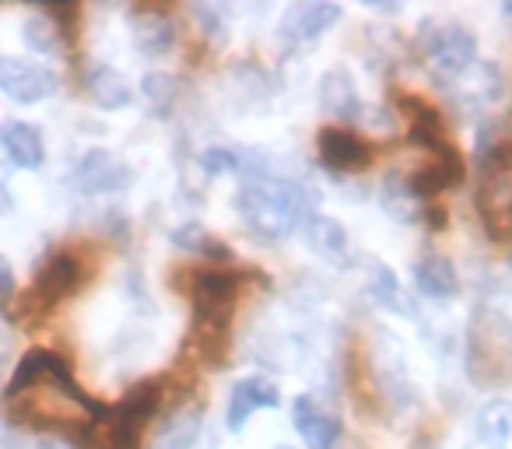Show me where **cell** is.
I'll list each match as a JSON object with an SVG mask.
<instances>
[{
	"label": "cell",
	"mask_w": 512,
	"mask_h": 449,
	"mask_svg": "<svg viewBox=\"0 0 512 449\" xmlns=\"http://www.w3.org/2000/svg\"><path fill=\"white\" fill-rule=\"evenodd\" d=\"M193 15H197V22L204 25V36H211V39H225L228 36V25H225V18H221V11L218 8H193Z\"/></svg>",
	"instance_id": "cell-26"
},
{
	"label": "cell",
	"mask_w": 512,
	"mask_h": 449,
	"mask_svg": "<svg viewBox=\"0 0 512 449\" xmlns=\"http://www.w3.org/2000/svg\"><path fill=\"white\" fill-rule=\"evenodd\" d=\"M141 85H144V99H148L151 106H162V102L172 99V85H176V81H172L169 74H148Z\"/></svg>",
	"instance_id": "cell-25"
},
{
	"label": "cell",
	"mask_w": 512,
	"mask_h": 449,
	"mask_svg": "<svg viewBox=\"0 0 512 449\" xmlns=\"http://www.w3.org/2000/svg\"><path fill=\"white\" fill-rule=\"evenodd\" d=\"M15 292V271H11V264L4 257H0V299L4 295H11Z\"/></svg>",
	"instance_id": "cell-27"
},
{
	"label": "cell",
	"mask_w": 512,
	"mask_h": 449,
	"mask_svg": "<svg viewBox=\"0 0 512 449\" xmlns=\"http://www.w3.org/2000/svg\"><path fill=\"white\" fill-rule=\"evenodd\" d=\"M379 204H383V211L390 214L393 221H400V225H414V221L425 218V200L418 197V190H414L411 176H404V172H390V176L383 179V186H379Z\"/></svg>",
	"instance_id": "cell-20"
},
{
	"label": "cell",
	"mask_w": 512,
	"mask_h": 449,
	"mask_svg": "<svg viewBox=\"0 0 512 449\" xmlns=\"http://www.w3.org/2000/svg\"><path fill=\"white\" fill-rule=\"evenodd\" d=\"M274 449H292V446H274Z\"/></svg>",
	"instance_id": "cell-30"
},
{
	"label": "cell",
	"mask_w": 512,
	"mask_h": 449,
	"mask_svg": "<svg viewBox=\"0 0 512 449\" xmlns=\"http://www.w3.org/2000/svg\"><path fill=\"white\" fill-rule=\"evenodd\" d=\"M313 197L316 193H309L295 179L278 176L271 169H249L239 190H235V211L253 236L278 243V239L302 232L309 214H316Z\"/></svg>",
	"instance_id": "cell-1"
},
{
	"label": "cell",
	"mask_w": 512,
	"mask_h": 449,
	"mask_svg": "<svg viewBox=\"0 0 512 449\" xmlns=\"http://www.w3.org/2000/svg\"><path fill=\"white\" fill-rule=\"evenodd\" d=\"M414 288H418V295H425L432 302H449L460 295V274H456L449 257L425 253L421 260H414Z\"/></svg>",
	"instance_id": "cell-16"
},
{
	"label": "cell",
	"mask_w": 512,
	"mask_h": 449,
	"mask_svg": "<svg viewBox=\"0 0 512 449\" xmlns=\"http://www.w3.org/2000/svg\"><path fill=\"white\" fill-rule=\"evenodd\" d=\"M162 400V379L130 386L113 411H102V418L88 425V439L95 442V449H144V428L151 425Z\"/></svg>",
	"instance_id": "cell-3"
},
{
	"label": "cell",
	"mask_w": 512,
	"mask_h": 449,
	"mask_svg": "<svg viewBox=\"0 0 512 449\" xmlns=\"http://www.w3.org/2000/svg\"><path fill=\"white\" fill-rule=\"evenodd\" d=\"M130 36L144 57H165L176 46V25L162 8H134L130 11Z\"/></svg>",
	"instance_id": "cell-13"
},
{
	"label": "cell",
	"mask_w": 512,
	"mask_h": 449,
	"mask_svg": "<svg viewBox=\"0 0 512 449\" xmlns=\"http://www.w3.org/2000/svg\"><path fill=\"white\" fill-rule=\"evenodd\" d=\"M85 285V264L78 253L71 250H53L43 264L36 267L29 292L22 295V313L29 316H50L60 302H67L71 295L81 292Z\"/></svg>",
	"instance_id": "cell-5"
},
{
	"label": "cell",
	"mask_w": 512,
	"mask_h": 449,
	"mask_svg": "<svg viewBox=\"0 0 512 449\" xmlns=\"http://www.w3.org/2000/svg\"><path fill=\"white\" fill-rule=\"evenodd\" d=\"M302 239H306L309 250L320 260H327V264H334V267L351 264V239L341 221L330 218V214H309L306 225H302Z\"/></svg>",
	"instance_id": "cell-12"
},
{
	"label": "cell",
	"mask_w": 512,
	"mask_h": 449,
	"mask_svg": "<svg viewBox=\"0 0 512 449\" xmlns=\"http://www.w3.org/2000/svg\"><path fill=\"white\" fill-rule=\"evenodd\" d=\"M463 365L474 386L502 390L512 383V320L491 306H481L467 323Z\"/></svg>",
	"instance_id": "cell-2"
},
{
	"label": "cell",
	"mask_w": 512,
	"mask_h": 449,
	"mask_svg": "<svg viewBox=\"0 0 512 449\" xmlns=\"http://www.w3.org/2000/svg\"><path fill=\"white\" fill-rule=\"evenodd\" d=\"M85 95L99 109H127L130 102H134V88H130V81L109 64L88 67L85 71Z\"/></svg>",
	"instance_id": "cell-21"
},
{
	"label": "cell",
	"mask_w": 512,
	"mask_h": 449,
	"mask_svg": "<svg viewBox=\"0 0 512 449\" xmlns=\"http://www.w3.org/2000/svg\"><path fill=\"white\" fill-rule=\"evenodd\" d=\"M292 425H295V432H299V439L306 442V449H337V442H341V435H344L341 421H337L320 400L309 397V393L295 397Z\"/></svg>",
	"instance_id": "cell-11"
},
{
	"label": "cell",
	"mask_w": 512,
	"mask_h": 449,
	"mask_svg": "<svg viewBox=\"0 0 512 449\" xmlns=\"http://www.w3.org/2000/svg\"><path fill=\"white\" fill-rule=\"evenodd\" d=\"M281 404V390L274 379L267 376H242L232 383L225 400V428L228 432H242L246 421L253 418L256 411H267V407H278Z\"/></svg>",
	"instance_id": "cell-8"
},
{
	"label": "cell",
	"mask_w": 512,
	"mask_h": 449,
	"mask_svg": "<svg viewBox=\"0 0 512 449\" xmlns=\"http://www.w3.org/2000/svg\"><path fill=\"white\" fill-rule=\"evenodd\" d=\"M71 183L85 197H113V193H123L134 183V169L123 158H116L113 151L92 148L71 169Z\"/></svg>",
	"instance_id": "cell-6"
},
{
	"label": "cell",
	"mask_w": 512,
	"mask_h": 449,
	"mask_svg": "<svg viewBox=\"0 0 512 449\" xmlns=\"http://www.w3.org/2000/svg\"><path fill=\"white\" fill-rule=\"evenodd\" d=\"M39 449H71V446H53V442H43Z\"/></svg>",
	"instance_id": "cell-29"
},
{
	"label": "cell",
	"mask_w": 512,
	"mask_h": 449,
	"mask_svg": "<svg viewBox=\"0 0 512 449\" xmlns=\"http://www.w3.org/2000/svg\"><path fill=\"white\" fill-rule=\"evenodd\" d=\"M0 148H4V155L18 169H43L46 162V141L36 123H25V120L0 123Z\"/></svg>",
	"instance_id": "cell-14"
},
{
	"label": "cell",
	"mask_w": 512,
	"mask_h": 449,
	"mask_svg": "<svg viewBox=\"0 0 512 449\" xmlns=\"http://www.w3.org/2000/svg\"><path fill=\"white\" fill-rule=\"evenodd\" d=\"M172 243L179 246V250H204L211 239H207V232H204V225L200 221H183L176 232H172Z\"/></svg>",
	"instance_id": "cell-24"
},
{
	"label": "cell",
	"mask_w": 512,
	"mask_h": 449,
	"mask_svg": "<svg viewBox=\"0 0 512 449\" xmlns=\"http://www.w3.org/2000/svg\"><path fill=\"white\" fill-rule=\"evenodd\" d=\"M316 155L330 172H362L372 162L369 141H362L344 127H323L316 134Z\"/></svg>",
	"instance_id": "cell-10"
},
{
	"label": "cell",
	"mask_w": 512,
	"mask_h": 449,
	"mask_svg": "<svg viewBox=\"0 0 512 449\" xmlns=\"http://www.w3.org/2000/svg\"><path fill=\"white\" fill-rule=\"evenodd\" d=\"M421 57L439 81H460L477 64V36L460 22H428L418 32Z\"/></svg>",
	"instance_id": "cell-4"
},
{
	"label": "cell",
	"mask_w": 512,
	"mask_h": 449,
	"mask_svg": "<svg viewBox=\"0 0 512 449\" xmlns=\"http://www.w3.org/2000/svg\"><path fill=\"white\" fill-rule=\"evenodd\" d=\"M200 169L207 172V176H225V172H249L246 165V155L235 148H228V144H214V148H204L200 151Z\"/></svg>",
	"instance_id": "cell-23"
},
{
	"label": "cell",
	"mask_w": 512,
	"mask_h": 449,
	"mask_svg": "<svg viewBox=\"0 0 512 449\" xmlns=\"http://www.w3.org/2000/svg\"><path fill=\"white\" fill-rule=\"evenodd\" d=\"M316 95H320L323 113L337 116L341 123L358 120V116L365 113V102H362V95H358L355 78H351V71H344V67H330V71L320 78Z\"/></svg>",
	"instance_id": "cell-15"
},
{
	"label": "cell",
	"mask_w": 512,
	"mask_h": 449,
	"mask_svg": "<svg viewBox=\"0 0 512 449\" xmlns=\"http://www.w3.org/2000/svg\"><path fill=\"white\" fill-rule=\"evenodd\" d=\"M365 295H369L379 309H386V313H397V316H404V320H414V316H418L414 295L400 285L397 274H393L386 264H372L369 281H365Z\"/></svg>",
	"instance_id": "cell-19"
},
{
	"label": "cell",
	"mask_w": 512,
	"mask_h": 449,
	"mask_svg": "<svg viewBox=\"0 0 512 449\" xmlns=\"http://www.w3.org/2000/svg\"><path fill=\"white\" fill-rule=\"evenodd\" d=\"M22 39H25V46H32V53H39V57L60 53V29L46 15H32L29 22L22 25Z\"/></svg>",
	"instance_id": "cell-22"
},
{
	"label": "cell",
	"mask_w": 512,
	"mask_h": 449,
	"mask_svg": "<svg viewBox=\"0 0 512 449\" xmlns=\"http://www.w3.org/2000/svg\"><path fill=\"white\" fill-rule=\"evenodd\" d=\"M512 439V404L509 400H488L477 411L474 432L463 449H505Z\"/></svg>",
	"instance_id": "cell-18"
},
{
	"label": "cell",
	"mask_w": 512,
	"mask_h": 449,
	"mask_svg": "<svg viewBox=\"0 0 512 449\" xmlns=\"http://www.w3.org/2000/svg\"><path fill=\"white\" fill-rule=\"evenodd\" d=\"M11 207H15V200H11V190L4 183H0V214L11 211Z\"/></svg>",
	"instance_id": "cell-28"
},
{
	"label": "cell",
	"mask_w": 512,
	"mask_h": 449,
	"mask_svg": "<svg viewBox=\"0 0 512 449\" xmlns=\"http://www.w3.org/2000/svg\"><path fill=\"white\" fill-rule=\"evenodd\" d=\"M60 88V78L43 64H32L22 57H0V92L18 106H36L50 99Z\"/></svg>",
	"instance_id": "cell-7"
},
{
	"label": "cell",
	"mask_w": 512,
	"mask_h": 449,
	"mask_svg": "<svg viewBox=\"0 0 512 449\" xmlns=\"http://www.w3.org/2000/svg\"><path fill=\"white\" fill-rule=\"evenodd\" d=\"M200 435H204V407L183 404L158 425L148 449H193Z\"/></svg>",
	"instance_id": "cell-17"
},
{
	"label": "cell",
	"mask_w": 512,
	"mask_h": 449,
	"mask_svg": "<svg viewBox=\"0 0 512 449\" xmlns=\"http://www.w3.org/2000/svg\"><path fill=\"white\" fill-rule=\"evenodd\" d=\"M344 18L341 4H327V0H309V4H295L281 18V43L285 46H309L323 39L337 22Z\"/></svg>",
	"instance_id": "cell-9"
}]
</instances>
